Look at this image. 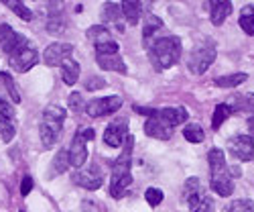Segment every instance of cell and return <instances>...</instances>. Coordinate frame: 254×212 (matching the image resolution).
Masks as SVG:
<instances>
[{
    "label": "cell",
    "instance_id": "6da1fadb",
    "mask_svg": "<svg viewBox=\"0 0 254 212\" xmlns=\"http://www.w3.org/2000/svg\"><path fill=\"white\" fill-rule=\"evenodd\" d=\"M132 147H134V137L128 135L124 139L122 145V153L116 157V161L112 163V176H110V196L112 198H122L126 188L132 184Z\"/></svg>",
    "mask_w": 254,
    "mask_h": 212
},
{
    "label": "cell",
    "instance_id": "7a4b0ae2",
    "mask_svg": "<svg viewBox=\"0 0 254 212\" xmlns=\"http://www.w3.org/2000/svg\"><path fill=\"white\" fill-rule=\"evenodd\" d=\"M207 165H209V186L211 190L226 198L234 192V178L230 174V167L226 165V157H224V151L214 147L209 149L207 153Z\"/></svg>",
    "mask_w": 254,
    "mask_h": 212
},
{
    "label": "cell",
    "instance_id": "3957f363",
    "mask_svg": "<svg viewBox=\"0 0 254 212\" xmlns=\"http://www.w3.org/2000/svg\"><path fill=\"white\" fill-rule=\"evenodd\" d=\"M146 49H149V59L153 63V68L157 72H165L179 61L181 41L179 37H161V39H155Z\"/></svg>",
    "mask_w": 254,
    "mask_h": 212
},
{
    "label": "cell",
    "instance_id": "277c9868",
    "mask_svg": "<svg viewBox=\"0 0 254 212\" xmlns=\"http://www.w3.org/2000/svg\"><path fill=\"white\" fill-rule=\"evenodd\" d=\"M65 108L61 106H47L43 112V120L39 124V135H41V143H43V149H51V147L59 141L61 129H63V120H65Z\"/></svg>",
    "mask_w": 254,
    "mask_h": 212
},
{
    "label": "cell",
    "instance_id": "5b68a950",
    "mask_svg": "<svg viewBox=\"0 0 254 212\" xmlns=\"http://www.w3.org/2000/svg\"><path fill=\"white\" fill-rule=\"evenodd\" d=\"M218 57V47H216V41L214 39H205L201 43L189 53V59H187V68L191 74L199 76V74H205L209 70V66L216 61Z\"/></svg>",
    "mask_w": 254,
    "mask_h": 212
},
{
    "label": "cell",
    "instance_id": "8992f818",
    "mask_svg": "<svg viewBox=\"0 0 254 212\" xmlns=\"http://www.w3.org/2000/svg\"><path fill=\"white\" fill-rule=\"evenodd\" d=\"M37 61H39V51L37 47L31 43L29 39H25L23 43H20L10 55H8V63H10V68L18 74H27L31 68L37 66Z\"/></svg>",
    "mask_w": 254,
    "mask_h": 212
},
{
    "label": "cell",
    "instance_id": "52a82bcc",
    "mask_svg": "<svg viewBox=\"0 0 254 212\" xmlns=\"http://www.w3.org/2000/svg\"><path fill=\"white\" fill-rule=\"evenodd\" d=\"M86 37L94 43L96 55H114V53H118V43L110 37L108 27L94 25L92 29L86 31Z\"/></svg>",
    "mask_w": 254,
    "mask_h": 212
},
{
    "label": "cell",
    "instance_id": "ba28073f",
    "mask_svg": "<svg viewBox=\"0 0 254 212\" xmlns=\"http://www.w3.org/2000/svg\"><path fill=\"white\" fill-rule=\"evenodd\" d=\"M122 108V98L120 96H106V98H96L92 102L86 104V112L92 118H100V116H108L114 114L116 110Z\"/></svg>",
    "mask_w": 254,
    "mask_h": 212
},
{
    "label": "cell",
    "instance_id": "9c48e42d",
    "mask_svg": "<svg viewBox=\"0 0 254 212\" xmlns=\"http://www.w3.org/2000/svg\"><path fill=\"white\" fill-rule=\"evenodd\" d=\"M128 118H116L114 122H110L104 131V143L108 147H122L124 139L128 137Z\"/></svg>",
    "mask_w": 254,
    "mask_h": 212
},
{
    "label": "cell",
    "instance_id": "30bf717a",
    "mask_svg": "<svg viewBox=\"0 0 254 212\" xmlns=\"http://www.w3.org/2000/svg\"><path fill=\"white\" fill-rule=\"evenodd\" d=\"M228 149L238 161H252L254 159V139L250 135H238L228 141Z\"/></svg>",
    "mask_w": 254,
    "mask_h": 212
},
{
    "label": "cell",
    "instance_id": "8fae6325",
    "mask_svg": "<svg viewBox=\"0 0 254 212\" xmlns=\"http://www.w3.org/2000/svg\"><path fill=\"white\" fill-rule=\"evenodd\" d=\"M16 133L14 126V110L8 100H4L0 96V139L4 143H8Z\"/></svg>",
    "mask_w": 254,
    "mask_h": 212
},
{
    "label": "cell",
    "instance_id": "7c38bea8",
    "mask_svg": "<svg viewBox=\"0 0 254 212\" xmlns=\"http://www.w3.org/2000/svg\"><path fill=\"white\" fill-rule=\"evenodd\" d=\"M71 53H73V45L71 43H61L59 41V43H51L43 51V61H45V66H49V68H57L67 57H71Z\"/></svg>",
    "mask_w": 254,
    "mask_h": 212
},
{
    "label": "cell",
    "instance_id": "4fadbf2b",
    "mask_svg": "<svg viewBox=\"0 0 254 212\" xmlns=\"http://www.w3.org/2000/svg\"><path fill=\"white\" fill-rule=\"evenodd\" d=\"M73 182L83 190H98L104 184V174L100 172L98 165L90 169H77V172H73Z\"/></svg>",
    "mask_w": 254,
    "mask_h": 212
},
{
    "label": "cell",
    "instance_id": "5bb4252c",
    "mask_svg": "<svg viewBox=\"0 0 254 212\" xmlns=\"http://www.w3.org/2000/svg\"><path fill=\"white\" fill-rule=\"evenodd\" d=\"M86 139H83V135L81 133H75L73 135V139H71V145H69V149H67V153H69V165L71 167H75V169H79L83 163L88 161V147H86Z\"/></svg>",
    "mask_w": 254,
    "mask_h": 212
},
{
    "label": "cell",
    "instance_id": "9a60e30c",
    "mask_svg": "<svg viewBox=\"0 0 254 212\" xmlns=\"http://www.w3.org/2000/svg\"><path fill=\"white\" fill-rule=\"evenodd\" d=\"M161 122H165L167 126H171V129H175V126H179L181 122L187 120V110L183 108V106H167V108H159L155 110V114Z\"/></svg>",
    "mask_w": 254,
    "mask_h": 212
},
{
    "label": "cell",
    "instance_id": "2e32d148",
    "mask_svg": "<svg viewBox=\"0 0 254 212\" xmlns=\"http://www.w3.org/2000/svg\"><path fill=\"white\" fill-rule=\"evenodd\" d=\"M25 39H27L25 35L16 33L10 25H6V23L0 25V49H2L6 55H10L20 43H23Z\"/></svg>",
    "mask_w": 254,
    "mask_h": 212
},
{
    "label": "cell",
    "instance_id": "e0dca14e",
    "mask_svg": "<svg viewBox=\"0 0 254 212\" xmlns=\"http://www.w3.org/2000/svg\"><path fill=\"white\" fill-rule=\"evenodd\" d=\"M203 192H201V182L197 178H189L183 186V202L187 204V208L193 212V208L201 202Z\"/></svg>",
    "mask_w": 254,
    "mask_h": 212
},
{
    "label": "cell",
    "instance_id": "ac0fdd59",
    "mask_svg": "<svg viewBox=\"0 0 254 212\" xmlns=\"http://www.w3.org/2000/svg\"><path fill=\"white\" fill-rule=\"evenodd\" d=\"M232 14V0H209V18L211 25L220 27Z\"/></svg>",
    "mask_w": 254,
    "mask_h": 212
},
{
    "label": "cell",
    "instance_id": "d6986e66",
    "mask_svg": "<svg viewBox=\"0 0 254 212\" xmlns=\"http://www.w3.org/2000/svg\"><path fill=\"white\" fill-rule=\"evenodd\" d=\"M144 133L153 137V139H161V141H167L173 137V129L171 126H167L165 122H161L157 116H149L144 122Z\"/></svg>",
    "mask_w": 254,
    "mask_h": 212
},
{
    "label": "cell",
    "instance_id": "ffe728a7",
    "mask_svg": "<svg viewBox=\"0 0 254 212\" xmlns=\"http://www.w3.org/2000/svg\"><path fill=\"white\" fill-rule=\"evenodd\" d=\"M122 16H124L122 6H118L116 2H104V6H102V23H112L122 33L124 31Z\"/></svg>",
    "mask_w": 254,
    "mask_h": 212
},
{
    "label": "cell",
    "instance_id": "44dd1931",
    "mask_svg": "<svg viewBox=\"0 0 254 212\" xmlns=\"http://www.w3.org/2000/svg\"><path fill=\"white\" fill-rule=\"evenodd\" d=\"M96 57H98V66L104 72H116V74H126L128 72L124 59L118 53H114V55H96Z\"/></svg>",
    "mask_w": 254,
    "mask_h": 212
},
{
    "label": "cell",
    "instance_id": "7402d4cb",
    "mask_svg": "<svg viewBox=\"0 0 254 212\" xmlns=\"http://www.w3.org/2000/svg\"><path fill=\"white\" fill-rule=\"evenodd\" d=\"M61 78L67 86H73V84L79 80V63L71 57H67L65 61L61 63Z\"/></svg>",
    "mask_w": 254,
    "mask_h": 212
},
{
    "label": "cell",
    "instance_id": "603a6c76",
    "mask_svg": "<svg viewBox=\"0 0 254 212\" xmlns=\"http://www.w3.org/2000/svg\"><path fill=\"white\" fill-rule=\"evenodd\" d=\"M228 104H234L230 106L234 112H254V94H234Z\"/></svg>",
    "mask_w": 254,
    "mask_h": 212
},
{
    "label": "cell",
    "instance_id": "cb8c5ba5",
    "mask_svg": "<svg viewBox=\"0 0 254 212\" xmlns=\"http://www.w3.org/2000/svg\"><path fill=\"white\" fill-rule=\"evenodd\" d=\"M65 25L67 20L63 16V8L61 10H49V16H47V31L51 35H59L65 31Z\"/></svg>",
    "mask_w": 254,
    "mask_h": 212
},
{
    "label": "cell",
    "instance_id": "d4e9b609",
    "mask_svg": "<svg viewBox=\"0 0 254 212\" xmlns=\"http://www.w3.org/2000/svg\"><path fill=\"white\" fill-rule=\"evenodd\" d=\"M122 12L124 18L128 20L130 25H138V18H140V0H122Z\"/></svg>",
    "mask_w": 254,
    "mask_h": 212
},
{
    "label": "cell",
    "instance_id": "484cf974",
    "mask_svg": "<svg viewBox=\"0 0 254 212\" xmlns=\"http://www.w3.org/2000/svg\"><path fill=\"white\" fill-rule=\"evenodd\" d=\"M161 27H163V20H161L159 16H155V14H149V16H146V20H144V29H142V41H144V45H146V47L151 45V37H153Z\"/></svg>",
    "mask_w": 254,
    "mask_h": 212
},
{
    "label": "cell",
    "instance_id": "4316f807",
    "mask_svg": "<svg viewBox=\"0 0 254 212\" xmlns=\"http://www.w3.org/2000/svg\"><path fill=\"white\" fill-rule=\"evenodd\" d=\"M238 23L242 27V31L250 37H254V4H246L242 10H240V18Z\"/></svg>",
    "mask_w": 254,
    "mask_h": 212
},
{
    "label": "cell",
    "instance_id": "83f0119b",
    "mask_svg": "<svg viewBox=\"0 0 254 212\" xmlns=\"http://www.w3.org/2000/svg\"><path fill=\"white\" fill-rule=\"evenodd\" d=\"M248 80V76L244 74V72H238V74H228V76H222V78H216L214 80V84L216 86H220V88H236V86H240V84H244Z\"/></svg>",
    "mask_w": 254,
    "mask_h": 212
},
{
    "label": "cell",
    "instance_id": "f1b7e54d",
    "mask_svg": "<svg viewBox=\"0 0 254 212\" xmlns=\"http://www.w3.org/2000/svg\"><path fill=\"white\" fill-rule=\"evenodd\" d=\"M67 165H69V153L67 151H63V149H59V153L53 157V161H51V167H49V178H55L57 174H63L67 169Z\"/></svg>",
    "mask_w": 254,
    "mask_h": 212
},
{
    "label": "cell",
    "instance_id": "f546056e",
    "mask_svg": "<svg viewBox=\"0 0 254 212\" xmlns=\"http://www.w3.org/2000/svg\"><path fill=\"white\" fill-rule=\"evenodd\" d=\"M234 112L230 108V104L228 102H224V104H218L216 106V110H214V116H211V129L214 131H220V126L226 122V118Z\"/></svg>",
    "mask_w": 254,
    "mask_h": 212
},
{
    "label": "cell",
    "instance_id": "4dcf8cb0",
    "mask_svg": "<svg viewBox=\"0 0 254 212\" xmlns=\"http://www.w3.org/2000/svg\"><path fill=\"white\" fill-rule=\"evenodd\" d=\"M2 4H6L18 18H23V20H31L33 18V12L27 8V4L23 2V0H0Z\"/></svg>",
    "mask_w": 254,
    "mask_h": 212
},
{
    "label": "cell",
    "instance_id": "1f68e13d",
    "mask_svg": "<svg viewBox=\"0 0 254 212\" xmlns=\"http://www.w3.org/2000/svg\"><path fill=\"white\" fill-rule=\"evenodd\" d=\"M183 137H185L189 143H201V141H203V129H201V124H197V122H187L185 129H183Z\"/></svg>",
    "mask_w": 254,
    "mask_h": 212
},
{
    "label": "cell",
    "instance_id": "d6a6232c",
    "mask_svg": "<svg viewBox=\"0 0 254 212\" xmlns=\"http://www.w3.org/2000/svg\"><path fill=\"white\" fill-rule=\"evenodd\" d=\"M0 82L4 84V88H6V92L10 94V98H12V102H20V94H18V90H16V84H14V80H12V76L10 74H6V72H0Z\"/></svg>",
    "mask_w": 254,
    "mask_h": 212
},
{
    "label": "cell",
    "instance_id": "836d02e7",
    "mask_svg": "<svg viewBox=\"0 0 254 212\" xmlns=\"http://www.w3.org/2000/svg\"><path fill=\"white\" fill-rule=\"evenodd\" d=\"M224 212H254V202L244 198V200H234V202H230Z\"/></svg>",
    "mask_w": 254,
    "mask_h": 212
},
{
    "label": "cell",
    "instance_id": "e575fe53",
    "mask_svg": "<svg viewBox=\"0 0 254 212\" xmlns=\"http://www.w3.org/2000/svg\"><path fill=\"white\" fill-rule=\"evenodd\" d=\"M144 200L149 202L151 206H159V204L163 202V192H161L159 188H149V190L144 192Z\"/></svg>",
    "mask_w": 254,
    "mask_h": 212
},
{
    "label": "cell",
    "instance_id": "d590c367",
    "mask_svg": "<svg viewBox=\"0 0 254 212\" xmlns=\"http://www.w3.org/2000/svg\"><path fill=\"white\" fill-rule=\"evenodd\" d=\"M69 110H71L73 114H77V112L83 110V98H81V94L73 92V94L69 96Z\"/></svg>",
    "mask_w": 254,
    "mask_h": 212
},
{
    "label": "cell",
    "instance_id": "8d00e7d4",
    "mask_svg": "<svg viewBox=\"0 0 254 212\" xmlns=\"http://www.w3.org/2000/svg\"><path fill=\"white\" fill-rule=\"evenodd\" d=\"M193 212H214V200H211L209 196H203L201 202L193 208Z\"/></svg>",
    "mask_w": 254,
    "mask_h": 212
},
{
    "label": "cell",
    "instance_id": "74e56055",
    "mask_svg": "<svg viewBox=\"0 0 254 212\" xmlns=\"http://www.w3.org/2000/svg\"><path fill=\"white\" fill-rule=\"evenodd\" d=\"M106 86V80L104 78H90L86 82V90H100Z\"/></svg>",
    "mask_w": 254,
    "mask_h": 212
},
{
    "label": "cell",
    "instance_id": "f35d334b",
    "mask_svg": "<svg viewBox=\"0 0 254 212\" xmlns=\"http://www.w3.org/2000/svg\"><path fill=\"white\" fill-rule=\"evenodd\" d=\"M31 190H33V178L27 176V178H23V182H20V194H23V196H29V194H31Z\"/></svg>",
    "mask_w": 254,
    "mask_h": 212
},
{
    "label": "cell",
    "instance_id": "ab89813d",
    "mask_svg": "<svg viewBox=\"0 0 254 212\" xmlns=\"http://www.w3.org/2000/svg\"><path fill=\"white\" fill-rule=\"evenodd\" d=\"M49 10H61L63 8V0H47Z\"/></svg>",
    "mask_w": 254,
    "mask_h": 212
},
{
    "label": "cell",
    "instance_id": "60d3db41",
    "mask_svg": "<svg viewBox=\"0 0 254 212\" xmlns=\"http://www.w3.org/2000/svg\"><path fill=\"white\" fill-rule=\"evenodd\" d=\"M79 133L83 135V139H86V141H92V139H94V135H96V133H94V129H81Z\"/></svg>",
    "mask_w": 254,
    "mask_h": 212
},
{
    "label": "cell",
    "instance_id": "b9f144b4",
    "mask_svg": "<svg viewBox=\"0 0 254 212\" xmlns=\"http://www.w3.org/2000/svg\"><path fill=\"white\" fill-rule=\"evenodd\" d=\"M230 174H232V178H240L242 176V169L238 165H234V167H230Z\"/></svg>",
    "mask_w": 254,
    "mask_h": 212
},
{
    "label": "cell",
    "instance_id": "7bdbcfd3",
    "mask_svg": "<svg viewBox=\"0 0 254 212\" xmlns=\"http://www.w3.org/2000/svg\"><path fill=\"white\" fill-rule=\"evenodd\" d=\"M248 131H250V137H254V116L248 118Z\"/></svg>",
    "mask_w": 254,
    "mask_h": 212
}]
</instances>
